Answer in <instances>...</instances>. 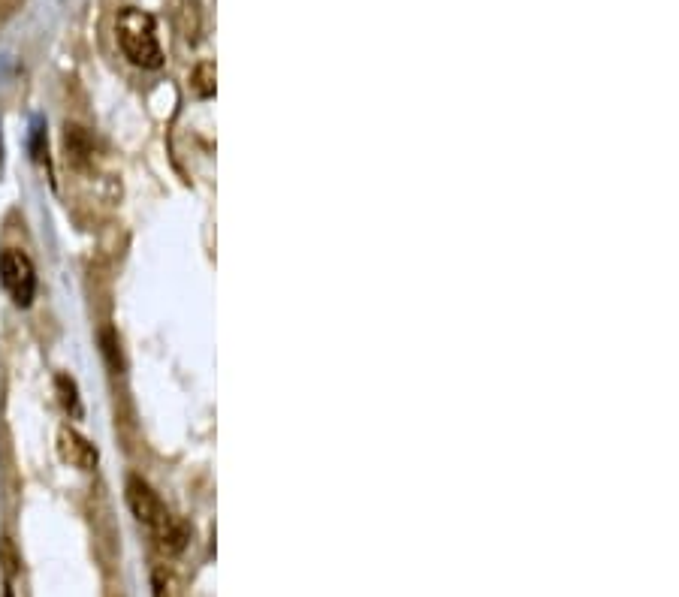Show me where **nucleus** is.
<instances>
[{
  "label": "nucleus",
  "mask_w": 679,
  "mask_h": 597,
  "mask_svg": "<svg viewBox=\"0 0 679 597\" xmlns=\"http://www.w3.org/2000/svg\"><path fill=\"white\" fill-rule=\"evenodd\" d=\"M58 456H61L70 468H79V471H94L97 462H100L97 447H94L85 435H79L76 429H70V426H64V429L58 432Z\"/></svg>",
  "instance_id": "4"
},
{
  "label": "nucleus",
  "mask_w": 679,
  "mask_h": 597,
  "mask_svg": "<svg viewBox=\"0 0 679 597\" xmlns=\"http://www.w3.org/2000/svg\"><path fill=\"white\" fill-rule=\"evenodd\" d=\"M0 284L10 293L19 308H28L37 293V269L31 257L19 248H7L0 254Z\"/></svg>",
  "instance_id": "2"
},
{
  "label": "nucleus",
  "mask_w": 679,
  "mask_h": 597,
  "mask_svg": "<svg viewBox=\"0 0 679 597\" xmlns=\"http://www.w3.org/2000/svg\"><path fill=\"white\" fill-rule=\"evenodd\" d=\"M64 154L73 166H88L94 157V139L85 127L67 124L64 127Z\"/></svg>",
  "instance_id": "5"
},
{
  "label": "nucleus",
  "mask_w": 679,
  "mask_h": 597,
  "mask_svg": "<svg viewBox=\"0 0 679 597\" xmlns=\"http://www.w3.org/2000/svg\"><path fill=\"white\" fill-rule=\"evenodd\" d=\"M154 540H157V546H160L166 555H179V552L188 546V528H185V522L173 519L166 528H160V531L154 534Z\"/></svg>",
  "instance_id": "6"
},
{
  "label": "nucleus",
  "mask_w": 679,
  "mask_h": 597,
  "mask_svg": "<svg viewBox=\"0 0 679 597\" xmlns=\"http://www.w3.org/2000/svg\"><path fill=\"white\" fill-rule=\"evenodd\" d=\"M55 389H58V398H61L64 411L70 417H82V402H79V386H76V380L67 377V374H58Z\"/></svg>",
  "instance_id": "7"
},
{
  "label": "nucleus",
  "mask_w": 679,
  "mask_h": 597,
  "mask_svg": "<svg viewBox=\"0 0 679 597\" xmlns=\"http://www.w3.org/2000/svg\"><path fill=\"white\" fill-rule=\"evenodd\" d=\"M0 558H4V570H7V576H13L16 573V552H13V543L4 537V543H0Z\"/></svg>",
  "instance_id": "11"
},
{
  "label": "nucleus",
  "mask_w": 679,
  "mask_h": 597,
  "mask_svg": "<svg viewBox=\"0 0 679 597\" xmlns=\"http://www.w3.org/2000/svg\"><path fill=\"white\" fill-rule=\"evenodd\" d=\"M118 46L124 52V58L142 70H160L163 67V49L157 40V28L154 19L136 7H127L118 13Z\"/></svg>",
  "instance_id": "1"
},
{
  "label": "nucleus",
  "mask_w": 679,
  "mask_h": 597,
  "mask_svg": "<svg viewBox=\"0 0 679 597\" xmlns=\"http://www.w3.org/2000/svg\"><path fill=\"white\" fill-rule=\"evenodd\" d=\"M191 88L197 97H212L215 94V64H209V61L197 64L191 73Z\"/></svg>",
  "instance_id": "8"
},
{
  "label": "nucleus",
  "mask_w": 679,
  "mask_h": 597,
  "mask_svg": "<svg viewBox=\"0 0 679 597\" xmlns=\"http://www.w3.org/2000/svg\"><path fill=\"white\" fill-rule=\"evenodd\" d=\"M100 344H103V356H106V362H109L115 371H121V368H124V359H121V344H118V335H115L112 329H103V332H100Z\"/></svg>",
  "instance_id": "9"
},
{
  "label": "nucleus",
  "mask_w": 679,
  "mask_h": 597,
  "mask_svg": "<svg viewBox=\"0 0 679 597\" xmlns=\"http://www.w3.org/2000/svg\"><path fill=\"white\" fill-rule=\"evenodd\" d=\"M124 495H127V507L130 513L151 531L157 534L160 528H166L169 522H173L176 516L166 510V504L160 501V495L142 480V477H127V486H124Z\"/></svg>",
  "instance_id": "3"
},
{
  "label": "nucleus",
  "mask_w": 679,
  "mask_h": 597,
  "mask_svg": "<svg viewBox=\"0 0 679 597\" xmlns=\"http://www.w3.org/2000/svg\"><path fill=\"white\" fill-rule=\"evenodd\" d=\"M154 597H176V579L166 570H154Z\"/></svg>",
  "instance_id": "10"
}]
</instances>
